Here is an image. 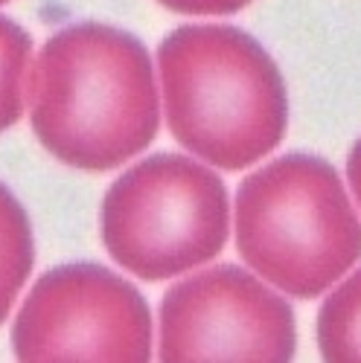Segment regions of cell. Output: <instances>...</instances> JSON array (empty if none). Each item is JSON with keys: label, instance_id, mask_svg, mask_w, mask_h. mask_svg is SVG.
Masks as SVG:
<instances>
[{"label": "cell", "instance_id": "6da1fadb", "mask_svg": "<svg viewBox=\"0 0 361 363\" xmlns=\"http://www.w3.org/2000/svg\"><path fill=\"white\" fill-rule=\"evenodd\" d=\"M29 125L50 155L79 172H111L161 131V96L146 44L119 26L53 33L26 76Z\"/></svg>", "mask_w": 361, "mask_h": 363}, {"label": "cell", "instance_id": "7a4b0ae2", "mask_svg": "<svg viewBox=\"0 0 361 363\" xmlns=\"http://www.w3.org/2000/svg\"><path fill=\"white\" fill-rule=\"evenodd\" d=\"M169 134L222 172L271 155L289 128V90L268 50L239 26L187 23L158 47Z\"/></svg>", "mask_w": 361, "mask_h": 363}, {"label": "cell", "instance_id": "3957f363", "mask_svg": "<svg viewBox=\"0 0 361 363\" xmlns=\"http://www.w3.org/2000/svg\"><path fill=\"white\" fill-rule=\"evenodd\" d=\"M236 250L268 285L315 299L358 262V218L323 157L291 151L251 172L236 192Z\"/></svg>", "mask_w": 361, "mask_h": 363}, {"label": "cell", "instance_id": "277c9868", "mask_svg": "<svg viewBox=\"0 0 361 363\" xmlns=\"http://www.w3.org/2000/svg\"><path fill=\"white\" fill-rule=\"evenodd\" d=\"M108 256L146 282L213 262L230 235L225 180L187 155L161 151L126 169L99 206Z\"/></svg>", "mask_w": 361, "mask_h": 363}, {"label": "cell", "instance_id": "5b68a950", "mask_svg": "<svg viewBox=\"0 0 361 363\" xmlns=\"http://www.w3.org/2000/svg\"><path fill=\"white\" fill-rule=\"evenodd\" d=\"M18 360H152L146 296L97 262L58 264L33 285L12 325Z\"/></svg>", "mask_w": 361, "mask_h": 363}, {"label": "cell", "instance_id": "8992f818", "mask_svg": "<svg viewBox=\"0 0 361 363\" xmlns=\"http://www.w3.org/2000/svg\"><path fill=\"white\" fill-rule=\"evenodd\" d=\"M297 320L289 302L239 264H216L161 299L158 354L184 360H291Z\"/></svg>", "mask_w": 361, "mask_h": 363}, {"label": "cell", "instance_id": "52a82bcc", "mask_svg": "<svg viewBox=\"0 0 361 363\" xmlns=\"http://www.w3.org/2000/svg\"><path fill=\"white\" fill-rule=\"evenodd\" d=\"M36 264V235L26 209L0 184V325L9 320V311L33 274Z\"/></svg>", "mask_w": 361, "mask_h": 363}, {"label": "cell", "instance_id": "ba28073f", "mask_svg": "<svg viewBox=\"0 0 361 363\" xmlns=\"http://www.w3.org/2000/svg\"><path fill=\"white\" fill-rule=\"evenodd\" d=\"M335 291L326 296L318 314V346L323 360L352 363L358 360V274H350L344 282L333 285Z\"/></svg>", "mask_w": 361, "mask_h": 363}, {"label": "cell", "instance_id": "9c48e42d", "mask_svg": "<svg viewBox=\"0 0 361 363\" xmlns=\"http://www.w3.org/2000/svg\"><path fill=\"white\" fill-rule=\"evenodd\" d=\"M29 65H33V38L21 23L0 15V131L18 125L23 116Z\"/></svg>", "mask_w": 361, "mask_h": 363}, {"label": "cell", "instance_id": "30bf717a", "mask_svg": "<svg viewBox=\"0 0 361 363\" xmlns=\"http://www.w3.org/2000/svg\"><path fill=\"white\" fill-rule=\"evenodd\" d=\"M178 15H233L245 9L251 0H158Z\"/></svg>", "mask_w": 361, "mask_h": 363}, {"label": "cell", "instance_id": "8fae6325", "mask_svg": "<svg viewBox=\"0 0 361 363\" xmlns=\"http://www.w3.org/2000/svg\"><path fill=\"white\" fill-rule=\"evenodd\" d=\"M4 4H9V0H0V6H4Z\"/></svg>", "mask_w": 361, "mask_h": 363}]
</instances>
